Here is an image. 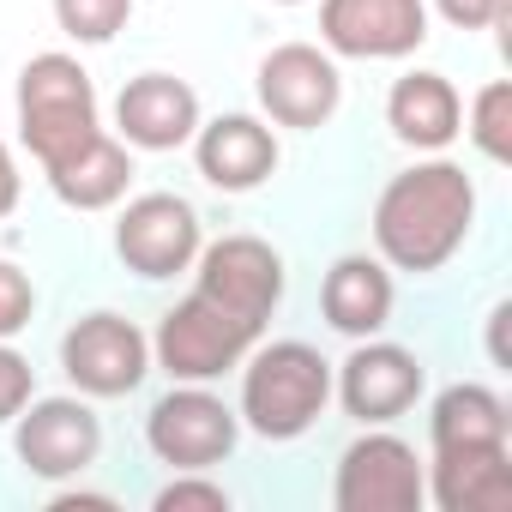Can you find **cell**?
<instances>
[{"label": "cell", "instance_id": "cell-1", "mask_svg": "<svg viewBox=\"0 0 512 512\" xmlns=\"http://www.w3.org/2000/svg\"><path fill=\"white\" fill-rule=\"evenodd\" d=\"M476 229V181L452 157L398 169L374 199V253L392 272L434 278Z\"/></svg>", "mask_w": 512, "mask_h": 512}, {"label": "cell", "instance_id": "cell-2", "mask_svg": "<svg viewBox=\"0 0 512 512\" xmlns=\"http://www.w3.org/2000/svg\"><path fill=\"white\" fill-rule=\"evenodd\" d=\"M332 404V362L302 344V338H278V344H253L241 356V428H253L260 440H302Z\"/></svg>", "mask_w": 512, "mask_h": 512}, {"label": "cell", "instance_id": "cell-3", "mask_svg": "<svg viewBox=\"0 0 512 512\" xmlns=\"http://www.w3.org/2000/svg\"><path fill=\"white\" fill-rule=\"evenodd\" d=\"M13 103H19V139H25V151H31L43 169H55L61 157H73L79 145H91V139L103 133L97 85H91V73H85L73 55H61V49L25 61Z\"/></svg>", "mask_w": 512, "mask_h": 512}, {"label": "cell", "instance_id": "cell-4", "mask_svg": "<svg viewBox=\"0 0 512 512\" xmlns=\"http://www.w3.org/2000/svg\"><path fill=\"white\" fill-rule=\"evenodd\" d=\"M266 338V326H253L241 314H229L223 302L187 290L175 308H163L157 332H151V368H163L169 380H193L211 386L229 368H241V356Z\"/></svg>", "mask_w": 512, "mask_h": 512}, {"label": "cell", "instance_id": "cell-5", "mask_svg": "<svg viewBox=\"0 0 512 512\" xmlns=\"http://www.w3.org/2000/svg\"><path fill=\"white\" fill-rule=\"evenodd\" d=\"M332 506L338 512H422L428 506V470L416 446L392 428H362L332 470Z\"/></svg>", "mask_w": 512, "mask_h": 512}, {"label": "cell", "instance_id": "cell-6", "mask_svg": "<svg viewBox=\"0 0 512 512\" xmlns=\"http://www.w3.org/2000/svg\"><path fill=\"white\" fill-rule=\"evenodd\" d=\"M241 440V416L193 380H169V392L145 410V446L169 470H217Z\"/></svg>", "mask_w": 512, "mask_h": 512}, {"label": "cell", "instance_id": "cell-7", "mask_svg": "<svg viewBox=\"0 0 512 512\" xmlns=\"http://www.w3.org/2000/svg\"><path fill=\"white\" fill-rule=\"evenodd\" d=\"M61 374L79 398H127L151 374V338L115 308L79 314L61 332Z\"/></svg>", "mask_w": 512, "mask_h": 512}, {"label": "cell", "instance_id": "cell-8", "mask_svg": "<svg viewBox=\"0 0 512 512\" xmlns=\"http://www.w3.org/2000/svg\"><path fill=\"white\" fill-rule=\"evenodd\" d=\"M199 247H205V223H199L193 199H181V193H139L115 217V253L145 284L193 272Z\"/></svg>", "mask_w": 512, "mask_h": 512}, {"label": "cell", "instance_id": "cell-9", "mask_svg": "<svg viewBox=\"0 0 512 512\" xmlns=\"http://www.w3.org/2000/svg\"><path fill=\"white\" fill-rule=\"evenodd\" d=\"M13 452H19L25 476H37V482H73V476H85L103 458V416L79 392H67V398H31L13 416Z\"/></svg>", "mask_w": 512, "mask_h": 512}, {"label": "cell", "instance_id": "cell-10", "mask_svg": "<svg viewBox=\"0 0 512 512\" xmlns=\"http://www.w3.org/2000/svg\"><path fill=\"white\" fill-rule=\"evenodd\" d=\"M422 386H428V374H422L416 350L386 344V338H356V350L332 368V398L362 428H392L398 416H410Z\"/></svg>", "mask_w": 512, "mask_h": 512}, {"label": "cell", "instance_id": "cell-11", "mask_svg": "<svg viewBox=\"0 0 512 512\" xmlns=\"http://www.w3.org/2000/svg\"><path fill=\"white\" fill-rule=\"evenodd\" d=\"M284 253L260 235H223V241H205L199 247V260H193V290L223 302L229 314L253 320V326H266L284 302Z\"/></svg>", "mask_w": 512, "mask_h": 512}, {"label": "cell", "instance_id": "cell-12", "mask_svg": "<svg viewBox=\"0 0 512 512\" xmlns=\"http://www.w3.org/2000/svg\"><path fill=\"white\" fill-rule=\"evenodd\" d=\"M253 97H260L266 121L278 127H296V133H314L338 115L344 103V73H338V55H326L320 43H278L260 73H253Z\"/></svg>", "mask_w": 512, "mask_h": 512}, {"label": "cell", "instance_id": "cell-13", "mask_svg": "<svg viewBox=\"0 0 512 512\" xmlns=\"http://www.w3.org/2000/svg\"><path fill=\"white\" fill-rule=\"evenodd\" d=\"M320 43L344 61H404L428 43V0H320Z\"/></svg>", "mask_w": 512, "mask_h": 512}, {"label": "cell", "instance_id": "cell-14", "mask_svg": "<svg viewBox=\"0 0 512 512\" xmlns=\"http://www.w3.org/2000/svg\"><path fill=\"white\" fill-rule=\"evenodd\" d=\"M187 145H193V163H199L205 187H217V193H253V187H266L278 175V163H284V145H278V133L260 115L199 121V133Z\"/></svg>", "mask_w": 512, "mask_h": 512}, {"label": "cell", "instance_id": "cell-15", "mask_svg": "<svg viewBox=\"0 0 512 512\" xmlns=\"http://www.w3.org/2000/svg\"><path fill=\"white\" fill-rule=\"evenodd\" d=\"M199 133V91L175 73H139L115 97V139L133 151H181Z\"/></svg>", "mask_w": 512, "mask_h": 512}, {"label": "cell", "instance_id": "cell-16", "mask_svg": "<svg viewBox=\"0 0 512 512\" xmlns=\"http://www.w3.org/2000/svg\"><path fill=\"white\" fill-rule=\"evenodd\" d=\"M428 500L440 512H512V440L488 446H434Z\"/></svg>", "mask_w": 512, "mask_h": 512}, {"label": "cell", "instance_id": "cell-17", "mask_svg": "<svg viewBox=\"0 0 512 512\" xmlns=\"http://www.w3.org/2000/svg\"><path fill=\"white\" fill-rule=\"evenodd\" d=\"M392 266L380 260V253H344V260H332L326 284H320V314L338 338H380L392 326Z\"/></svg>", "mask_w": 512, "mask_h": 512}, {"label": "cell", "instance_id": "cell-18", "mask_svg": "<svg viewBox=\"0 0 512 512\" xmlns=\"http://www.w3.org/2000/svg\"><path fill=\"white\" fill-rule=\"evenodd\" d=\"M386 127H392L398 145L434 157V151H446V145L464 133V97H458V85H452L446 73L416 67V73H404V79L386 91Z\"/></svg>", "mask_w": 512, "mask_h": 512}, {"label": "cell", "instance_id": "cell-19", "mask_svg": "<svg viewBox=\"0 0 512 512\" xmlns=\"http://www.w3.org/2000/svg\"><path fill=\"white\" fill-rule=\"evenodd\" d=\"M43 175H49V187L67 211H109L133 187V145H121L115 133H97L91 145H79L73 157H61Z\"/></svg>", "mask_w": 512, "mask_h": 512}, {"label": "cell", "instance_id": "cell-20", "mask_svg": "<svg viewBox=\"0 0 512 512\" xmlns=\"http://www.w3.org/2000/svg\"><path fill=\"white\" fill-rule=\"evenodd\" d=\"M488 440H512V410L494 386L458 380L428 404V446H488Z\"/></svg>", "mask_w": 512, "mask_h": 512}, {"label": "cell", "instance_id": "cell-21", "mask_svg": "<svg viewBox=\"0 0 512 512\" xmlns=\"http://www.w3.org/2000/svg\"><path fill=\"white\" fill-rule=\"evenodd\" d=\"M464 133H470V145H476L488 163H512V85H506V79H488V85L470 97Z\"/></svg>", "mask_w": 512, "mask_h": 512}, {"label": "cell", "instance_id": "cell-22", "mask_svg": "<svg viewBox=\"0 0 512 512\" xmlns=\"http://www.w3.org/2000/svg\"><path fill=\"white\" fill-rule=\"evenodd\" d=\"M127 19H133V0H55V25L85 49L115 43V31Z\"/></svg>", "mask_w": 512, "mask_h": 512}, {"label": "cell", "instance_id": "cell-23", "mask_svg": "<svg viewBox=\"0 0 512 512\" xmlns=\"http://www.w3.org/2000/svg\"><path fill=\"white\" fill-rule=\"evenodd\" d=\"M229 488L211 482V470H175L157 494H151V512H229Z\"/></svg>", "mask_w": 512, "mask_h": 512}, {"label": "cell", "instance_id": "cell-24", "mask_svg": "<svg viewBox=\"0 0 512 512\" xmlns=\"http://www.w3.org/2000/svg\"><path fill=\"white\" fill-rule=\"evenodd\" d=\"M37 320V284L25 266L0 260V338H19L25 326Z\"/></svg>", "mask_w": 512, "mask_h": 512}, {"label": "cell", "instance_id": "cell-25", "mask_svg": "<svg viewBox=\"0 0 512 512\" xmlns=\"http://www.w3.org/2000/svg\"><path fill=\"white\" fill-rule=\"evenodd\" d=\"M31 398H37V368H31V356H19L13 338H0V428H7Z\"/></svg>", "mask_w": 512, "mask_h": 512}, {"label": "cell", "instance_id": "cell-26", "mask_svg": "<svg viewBox=\"0 0 512 512\" xmlns=\"http://www.w3.org/2000/svg\"><path fill=\"white\" fill-rule=\"evenodd\" d=\"M434 13L452 31H488V25H506L512 0H434Z\"/></svg>", "mask_w": 512, "mask_h": 512}, {"label": "cell", "instance_id": "cell-27", "mask_svg": "<svg viewBox=\"0 0 512 512\" xmlns=\"http://www.w3.org/2000/svg\"><path fill=\"white\" fill-rule=\"evenodd\" d=\"M19 193H25L19 157H13V145H7V139H0V223H7V217L19 211Z\"/></svg>", "mask_w": 512, "mask_h": 512}, {"label": "cell", "instance_id": "cell-28", "mask_svg": "<svg viewBox=\"0 0 512 512\" xmlns=\"http://www.w3.org/2000/svg\"><path fill=\"white\" fill-rule=\"evenodd\" d=\"M79 506L115 512V494H97V488H55V494H49V512H79Z\"/></svg>", "mask_w": 512, "mask_h": 512}, {"label": "cell", "instance_id": "cell-29", "mask_svg": "<svg viewBox=\"0 0 512 512\" xmlns=\"http://www.w3.org/2000/svg\"><path fill=\"white\" fill-rule=\"evenodd\" d=\"M506 320H512V302H494L488 308V362L494 368H512V356H506Z\"/></svg>", "mask_w": 512, "mask_h": 512}, {"label": "cell", "instance_id": "cell-30", "mask_svg": "<svg viewBox=\"0 0 512 512\" xmlns=\"http://www.w3.org/2000/svg\"><path fill=\"white\" fill-rule=\"evenodd\" d=\"M272 7H302V0H272Z\"/></svg>", "mask_w": 512, "mask_h": 512}]
</instances>
